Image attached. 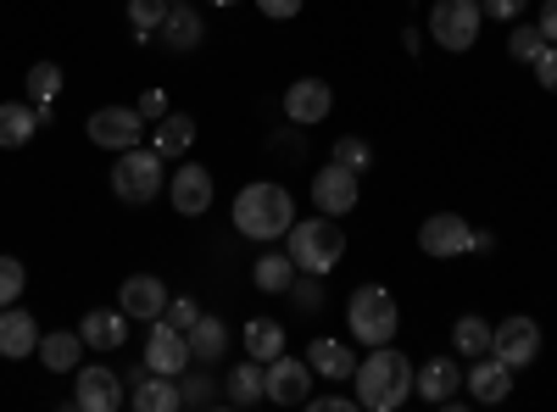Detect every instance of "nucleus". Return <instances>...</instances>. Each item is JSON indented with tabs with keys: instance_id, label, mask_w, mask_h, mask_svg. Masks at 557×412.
Segmentation results:
<instances>
[{
	"instance_id": "nucleus-12",
	"label": "nucleus",
	"mask_w": 557,
	"mask_h": 412,
	"mask_svg": "<svg viewBox=\"0 0 557 412\" xmlns=\"http://www.w3.org/2000/svg\"><path fill=\"white\" fill-rule=\"evenodd\" d=\"M117 307L134 317V324H157V317L168 312V285L157 279V273H128V279L117 285Z\"/></svg>"
},
{
	"instance_id": "nucleus-14",
	"label": "nucleus",
	"mask_w": 557,
	"mask_h": 412,
	"mask_svg": "<svg viewBox=\"0 0 557 412\" xmlns=\"http://www.w3.org/2000/svg\"><path fill=\"white\" fill-rule=\"evenodd\" d=\"M462 385H469V401L496 407V401L513 396V369H507L496 351H485V357H474V369H462Z\"/></svg>"
},
{
	"instance_id": "nucleus-11",
	"label": "nucleus",
	"mask_w": 557,
	"mask_h": 412,
	"mask_svg": "<svg viewBox=\"0 0 557 412\" xmlns=\"http://www.w3.org/2000/svg\"><path fill=\"white\" fill-rule=\"evenodd\" d=\"M312 369H307V357H290V351H278L268 362V401L278 407H307L312 401Z\"/></svg>"
},
{
	"instance_id": "nucleus-45",
	"label": "nucleus",
	"mask_w": 557,
	"mask_h": 412,
	"mask_svg": "<svg viewBox=\"0 0 557 412\" xmlns=\"http://www.w3.org/2000/svg\"><path fill=\"white\" fill-rule=\"evenodd\" d=\"M139 107H146V112H139V117H168V101H162V89H151V96L139 101Z\"/></svg>"
},
{
	"instance_id": "nucleus-13",
	"label": "nucleus",
	"mask_w": 557,
	"mask_h": 412,
	"mask_svg": "<svg viewBox=\"0 0 557 412\" xmlns=\"http://www.w3.org/2000/svg\"><path fill=\"white\" fill-rule=\"evenodd\" d=\"M312 207L318 212H330V217H346L357 207V173L341 167V162H323L312 173Z\"/></svg>"
},
{
	"instance_id": "nucleus-29",
	"label": "nucleus",
	"mask_w": 557,
	"mask_h": 412,
	"mask_svg": "<svg viewBox=\"0 0 557 412\" xmlns=\"http://www.w3.org/2000/svg\"><path fill=\"white\" fill-rule=\"evenodd\" d=\"M296 262H290V251H262L257 257V267H251V279H257V290L262 296H285L290 285H296Z\"/></svg>"
},
{
	"instance_id": "nucleus-8",
	"label": "nucleus",
	"mask_w": 557,
	"mask_h": 412,
	"mask_svg": "<svg viewBox=\"0 0 557 412\" xmlns=\"http://www.w3.org/2000/svg\"><path fill=\"white\" fill-rule=\"evenodd\" d=\"M89 140L101 151H128L146 140V117H139V107H96L89 112Z\"/></svg>"
},
{
	"instance_id": "nucleus-35",
	"label": "nucleus",
	"mask_w": 557,
	"mask_h": 412,
	"mask_svg": "<svg viewBox=\"0 0 557 412\" xmlns=\"http://www.w3.org/2000/svg\"><path fill=\"white\" fill-rule=\"evenodd\" d=\"M541 45H546V34L535 23H513V34H507V57H513V62H535Z\"/></svg>"
},
{
	"instance_id": "nucleus-3",
	"label": "nucleus",
	"mask_w": 557,
	"mask_h": 412,
	"mask_svg": "<svg viewBox=\"0 0 557 412\" xmlns=\"http://www.w3.org/2000/svg\"><path fill=\"white\" fill-rule=\"evenodd\" d=\"M285 251L301 273H318V279H330V273L341 267L346 257V228L330 217V212H318V217H296L290 223V235H285Z\"/></svg>"
},
{
	"instance_id": "nucleus-42",
	"label": "nucleus",
	"mask_w": 557,
	"mask_h": 412,
	"mask_svg": "<svg viewBox=\"0 0 557 412\" xmlns=\"http://www.w3.org/2000/svg\"><path fill=\"white\" fill-rule=\"evenodd\" d=\"M301 7H307V0H257V12H262V17H273V23L301 17Z\"/></svg>"
},
{
	"instance_id": "nucleus-28",
	"label": "nucleus",
	"mask_w": 557,
	"mask_h": 412,
	"mask_svg": "<svg viewBox=\"0 0 557 412\" xmlns=\"http://www.w3.org/2000/svg\"><path fill=\"white\" fill-rule=\"evenodd\" d=\"M184 340H190V362H223V351H228V324H223V317H212V312H201Z\"/></svg>"
},
{
	"instance_id": "nucleus-16",
	"label": "nucleus",
	"mask_w": 557,
	"mask_h": 412,
	"mask_svg": "<svg viewBox=\"0 0 557 412\" xmlns=\"http://www.w3.org/2000/svg\"><path fill=\"white\" fill-rule=\"evenodd\" d=\"M128 407H134V412H178V407H184V390H178L173 374H157V369H146V362H139V369H134V390H128Z\"/></svg>"
},
{
	"instance_id": "nucleus-37",
	"label": "nucleus",
	"mask_w": 557,
	"mask_h": 412,
	"mask_svg": "<svg viewBox=\"0 0 557 412\" xmlns=\"http://www.w3.org/2000/svg\"><path fill=\"white\" fill-rule=\"evenodd\" d=\"M285 296L296 301V312H307V317H312V312L323 307V279H318V273H296V285H290Z\"/></svg>"
},
{
	"instance_id": "nucleus-2",
	"label": "nucleus",
	"mask_w": 557,
	"mask_h": 412,
	"mask_svg": "<svg viewBox=\"0 0 557 412\" xmlns=\"http://www.w3.org/2000/svg\"><path fill=\"white\" fill-rule=\"evenodd\" d=\"M290 223H296V196L273 178H257L235 196V235L246 240H285Z\"/></svg>"
},
{
	"instance_id": "nucleus-5",
	"label": "nucleus",
	"mask_w": 557,
	"mask_h": 412,
	"mask_svg": "<svg viewBox=\"0 0 557 412\" xmlns=\"http://www.w3.org/2000/svg\"><path fill=\"white\" fill-rule=\"evenodd\" d=\"M162 185H168V162L157 157V146H151V151H139V146L117 151V162H112V196H117V201L146 207V201L162 196Z\"/></svg>"
},
{
	"instance_id": "nucleus-46",
	"label": "nucleus",
	"mask_w": 557,
	"mask_h": 412,
	"mask_svg": "<svg viewBox=\"0 0 557 412\" xmlns=\"http://www.w3.org/2000/svg\"><path fill=\"white\" fill-rule=\"evenodd\" d=\"M207 7H240V0H207Z\"/></svg>"
},
{
	"instance_id": "nucleus-31",
	"label": "nucleus",
	"mask_w": 557,
	"mask_h": 412,
	"mask_svg": "<svg viewBox=\"0 0 557 412\" xmlns=\"http://www.w3.org/2000/svg\"><path fill=\"white\" fill-rule=\"evenodd\" d=\"M240 340H246V357H257V362H273L278 351H285V329H278V317H251V324L240 329Z\"/></svg>"
},
{
	"instance_id": "nucleus-22",
	"label": "nucleus",
	"mask_w": 557,
	"mask_h": 412,
	"mask_svg": "<svg viewBox=\"0 0 557 412\" xmlns=\"http://www.w3.org/2000/svg\"><path fill=\"white\" fill-rule=\"evenodd\" d=\"M307 369L323 379V385H335V379H351L357 374V351L346 340H330V335H318L307 346Z\"/></svg>"
},
{
	"instance_id": "nucleus-24",
	"label": "nucleus",
	"mask_w": 557,
	"mask_h": 412,
	"mask_svg": "<svg viewBox=\"0 0 557 412\" xmlns=\"http://www.w3.org/2000/svg\"><path fill=\"white\" fill-rule=\"evenodd\" d=\"M39 128H45V117L34 101H0V151H23Z\"/></svg>"
},
{
	"instance_id": "nucleus-36",
	"label": "nucleus",
	"mask_w": 557,
	"mask_h": 412,
	"mask_svg": "<svg viewBox=\"0 0 557 412\" xmlns=\"http://www.w3.org/2000/svg\"><path fill=\"white\" fill-rule=\"evenodd\" d=\"M28 290V267L17 257H0V307H12Z\"/></svg>"
},
{
	"instance_id": "nucleus-33",
	"label": "nucleus",
	"mask_w": 557,
	"mask_h": 412,
	"mask_svg": "<svg viewBox=\"0 0 557 412\" xmlns=\"http://www.w3.org/2000/svg\"><path fill=\"white\" fill-rule=\"evenodd\" d=\"M168 7H173V0H128V23H134V39H151V34H162V23H168Z\"/></svg>"
},
{
	"instance_id": "nucleus-32",
	"label": "nucleus",
	"mask_w": 557,
	"mask_h": 412,
	"mask_svg": "<svg viewBox=\"0 0 557 412\" xmlns=\"http://www.w3.org/2000/svg\"><path fill=\"white\" fill-rule=\"evenodd\" d=\"M62 84H67V78H62V67H57V62H34V67H28V78H23V89H28V101H34V107H57Z\"/></svg>"
},
{
	"instance_id": "nucleus-41",
	"label": "nucleus",
	"mask_w": 557,
	"mask_h": 412,
	"mask_svg": "<svg viewBox=\"0 0 557 412\" xmlns=\"http://www.w3.org/2000/svg\"><path fill=\"white\" fill-rule=\"evenodd\" d=\"M480 12H485V17H496V23H513V17H524V12H530V0H480Z\"/></svg>"
},
{
	"instance_id": "nucleus-10",
	"label": "nucleus",
	"mask_w": 557,
	"mask_h": 412,
	"mask_svg": "<svg viewBox=\"0 0 557 412\" xmlns=\"http://www.w3.org/2000/svg\"><path fill=\"white\" fill-rule=\"evenodd\" d=\"M128 401V390H123V374H112V369H73V407L78 412H117Z\"/></svg>"
},
{
	"instance_id": "nucleus-9",
	"label": "nucleus",
	"mask_w": 557,
	"mask_h": 412,
	"mask_svg": "<svg viewBox=\"0 0 557 412\" xmlns=\"http://www.w3.org/2000/svg\"><path fill=\"white\" fill-rule=\"evenodd\" d=\"M491 351H496L513 374H519V369H530V362L541 357V324H535V317H524V312L502 317L496 335H491Z\"/></svg>"
},
{
	"instance_id": "nucleus-15",
	"label": "nucleus",
	"mask_w": 557,
	"mask_h": 412,
	"mask_svg": "<svg viewBox=\"0 0 557 412\" xmlns=\"http://www.w3.org/2000/svg\"><path fill=\"white\" fill-rule=\"evenodd\" d=\"M335 112V89L323 84V78H296L290 89H285V117L296 123V128H312V123H323Z\"/></svg>"
},
{
	"instance_id": "nucleus-25",
	"label": "nucleus",
	"mask_w": 557,
	"mask_h": 412,
	"mask_svg": "<svg viewBox=\"0 0 557 412\" xmlns=\"http://www.w3.org/2000/svg\"><path fill=\"white\" fill-rule=\"evenodd\" d=\"M223 401H228V407H257V401H268V362H257V357L235 362V374L223 379Z\"/></svg>"
},
{
	"instance_id": "nucleus-6",
	"label": "nucleus",
	"mask_w": 557,
	"mask_h": 412,
	"mask_svg": "<svg viewBox=\"0 0 557 412\" xmlns=\"http://www.w3.org/2000/svg\"><path fill=\"white\" fill-rule=\"evenodd\" d=\"M480 28H485L480 0H435V12H430V34H435L441 51H451V57L474 51Z\"/></svg>"
},
{
	"instance_id": "nucleus-38",
	"label": "nucleus",
	"mask_w": 557,
	"mask_h": 412,
	"mask_svg": "<svg viewBox=\"0 0 557 412\" xmlns=\"http://www.w3.org/2000/svg\"><path fill=\"white\" fill-rule=\"evenodd\" d=\"M201 317V301L196 296H168V312H162V324H173V329H184L190 335V324Z\"/></svg>"
},
{
	"instance_id": "nucleus-20",
	"label": "nucleus",
	"mask_w": 557,
	"mask_h": 412,
	"mask_svg": "<svg viewBox=\"0 0 557 412\" xmlns=\"http://www.w3.org/2000/svg\"><path fill=\"white\" fill-rule=\"evenodd\" d=\"M39 324H34V312H23L17 301L12 307H0V357L7 362H23V357H34L39 351Z\"/></svg>"
},
{
	"instance_id": "nucleus-23",
	"label": "nucleus",
	"mask_w": 557,
	"mask_h": 412,
	"mask_svg": "<svg viewBox=\"0 0 557 412\" xmlns=\"http://www.w3.org/2000/svg\"><path fill=\"white\" fill-rule=\"evenodd\" d=\"M168 51H196V45L207 39V17L190 7V0H173L168 7V23H162V34H157Z\"/></svg>"
},
{
	"instance_id": "nucleus-44",
	"label": "nucleus",
	"mask_w": 557,
	"mask_h": 412,
	"mask_svg": "<svg viewBox=\"0 0 557 412\" xmlns=\"http://www.w3.org/2000/svg\"><path fill=\"white\" fill-rule=\"evenodd\" d=\"M318 412H351L357 407V396H323V401H312Z\"/></svg>"
},
{
	"instance_id": "nucleus-4",
	"label": "nucleus",
	"mask_w": 557,
	"mask_h": 412,
	"mask_svg": "<svg viewBox=\"0 0 557 412\" xmlns=\"http://www.w3.org/2000/svg\"><path fill=\"white\" fill-rule=\"evenodd\" d=\"M346 329H351L357 346H385V340H396V329H401L396 296H391L385 285H357L351 301H346Z\"/></svg>"
},
{
	"instance_id": "nucleus-17",
	"label": "nucleus",
	"mask_w": 557,
	"mask_h": 412,
	"mask_svg": "<svg viewBox=\"0 0 557 412\" xmlns=\"http://www.w3.org/2000/svg\"><path fill=\"white\" fill-rule=\"evenodd\" d=\"M168 201H173L178 217H201L212 207V173L201 162H178L173 185H168Z\"/></svg>"
},
{
	"instance_id": "nucleus-18",
	"label": "nucleus",
	"mask_w": 557,
	"mask_h": 412,
	"mask_svg": "<svg viewBox=\"0 0 557 412\" xmlns=\"http://www.w3.org/2000/svg\"><path fill=\"white\" fill-rule=\"evenodd\" d=\"M457 385H462L457 357H430L424 369H412V396H424L430 407H457Z\"/></svg>"
},
{
	"instance_id": "nucleus-27",
	"label": "nucleus",
	"mask_w": 557,
	"mask_h": 412,
	"mask_svg": "<svg viewBox=\"0 0 557 412\" xmlns=\"http://www.w3.org/2000/svg\"><path fill=\"white\" fill-rule=\"evenodd\" d=\"M51 374H73L78 369V357H84V335L78 329H51V335H39V351H34Z\"/></svg>"
},
{
	"instance_id": "nucleus-30",
	"label": "nucleus",
	"mask_w": 557,
	"mask_h": 412,
	"mask_svg": "<svg viewBox=\"0 0 557 412\" xmlns=\"http://www.w3.org/2000/svg\"><path fill=\"white\" fill-rule=\"evenodd\" d=\"M491 335H496V324H485L480 312H462L451 324V346H457V357H469V362L491 351Z\"/></svg>"
},
{
	"instance_id": "nucleus-7",
	"label": "nucleus",
	"mask_w": 557,
	"mask_h": 412,
	"mask_svg": "<svg viewBox=\"0 0 557 412\" xmlns=\"http://www.w3.org/2000/svg\"><path fill=\"white\" fill-rule=\"evenodd\" d=\"M418 251L435 257V262L469 257L474 251V223L457 217V212H435V217H424V228H418Z\"/></svg>"
},
{
	"instance_id": "nucleus-26",
	"label": "nucleus",
	"mask_w": 557,
	"mask_h": 412,
	"mask_svg": "<svg viewBox=\"0 0 557 412\" xmlns=\"http://www.w3.org/2000/svg\"><path fill=\"white\" fill-rule=\"evenodd\" d=\"M196 117L190 112H168V117H157V157L162 162H184V157H190V146H196Z\"/></svg>"
},
{
	"instance_id": "nucleus-19",
	"label": "nucleus",
	"mask_w": 557,
	"mask_h": 412,
	"mask_svg": "<svg viewBox=\"0 0 557 412\" xmlns=\"http://www.w3.org/2000/svg\"><path fill=\"white\" fill-rule=\"evenodd\" d=\"M146 369H157V374H184L190 369V340H184V329H173V324H151V335H146Z\"/></svg>"
},
{
	"instance_id": "nucleus-1",
	"label": "nucleus",
	"mask_w": 557,
	"mask_h": 412,
	"mask_svg": "<svg viewBox=\"0 0 557 412\" xmlns=\"http://www.w3.org/2000/svg\"><path fill=\"white\" fill-rule=\"evenodd\" d=\"M351 385H357V407H368V412H396V407H407V396H412V362H407L391 340H385V346H368V357L357 362Z\"/></svg>"
},
{
	"instance_id": "nucleus-39",
	"label": "nucleus",
	"mask_w": 557,
	"mask_h": 412,
	"mask_svg": "<svg viewBox=\"0 0 557 412\" xmlns=\"http://www.w3.org/2000/svg\"><path fill=\"white\" fill-rule=\"evenodd\" d=\"M530 67H535V84L546 89V96H557V45H541V57Z\"/></svg>"
},
{
	"instance_id": "nucleus-21",
	"label": "nucleus",
	"mask_w": 557,
	"mask_h": 412,
	"mask_svg": "<svg viewBox=\"0 0 557 412\" xmlns=\"http://www.w3.org/2000/svg\"><path fill=\"white\" fill-rule=\"evenodd\" d=\"M78 335H84L89 351H117L128 340V312L123 307H89L78 317Z\"/></svg>"
},
{
	"instance_id": "nucleus-34",
	"label": "nucleus",
	"mask_w": 557,
	"mask_h": 412,
	"mask_svg": "<svg viewBox=\"0 0 557 412\" xmlns=\"http://www.w3.org/2000/svg\"><path fill=\"white\" fill-rule=\"evenodd\" d=\"M330 162H341V167H351L357 178L368 173V167H374V146H368V140H357V134H341V140H335V157Z\"/></svg>"
},
{
	"instance_id": "nucleus-43",
	"label": "nucleus",
	"mask_w": 557,
	"mask_h": 412,
	"mask_svg": "<svg viewBox=\"0 0 557 412\" xmlns=\"http://www.w3.org/2000/svg\"><path fill=\"white\" fill-rule=\"evenodd\" d=\"M535 28L546 34V45H557V0H546V7H541V17H535Z\"/></svg>"
},
{
	"instance_id": "nucleus-40",
	"label": "nucleus",
	"mask_w": 557,
	"mask_h": 412,
	"mask_svg": "<svg viewBox=\"0 0 557 412\" xmlns=\"http://www.w3.org/2000/svg\"><path fill=\"white\" fill-rule=\"evenodd\" d=\"M184 390V407H212V401H223V390L212 385V379H201V374H190V385H178Z\"/></svg>"
}]
</instances>
